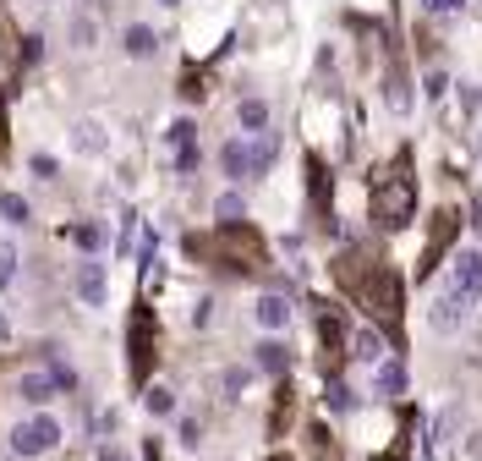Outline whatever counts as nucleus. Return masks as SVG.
I'll return each instance as SVG.
<instances>
[{
  "instance_id": "14",
  "label": "nucleus",
  "mask_w": 482,
  "mask_h": 461,
  "mask_svg": "<svg viewBox=\"0 0 482 461\" xmlns=\"http://www.w3.org/2000/svg\"><path fill=\"white\" fill-rule=\"evenodd\" d=\"M252 318H258L263 329H286V324H291V297H286V291H268V297H258Z\"/></svg>"
},
{
  "instance_id": "28",
  "label": "nucleus",
  "mask_w": 482,
  "mask_h": 461,
  "mask_svg": "<svg viewBox=\"0 0 482 461\" xmlns=\"http://www.w3.org/2000/svg\"><path fill=\"white\" fill-rule=\"evenodd\" d=\"M214 215H220V220H241V215H247V198H241V192L231 187V192L220 198V204H214Z\"/></svg>"
},
{
  "instance_id": "4",
  "label": "nucleus",
  "mask_w": 482,
  "mask_h": 461,
  "mask_svg": "<svg viewBox=\"0 0 482 461\" xmlns=\"http://www.w3.org/2000/svg\"><path fill=\"white\" fill-rule=\"evenodd\" d=\"M154 363H159V318H154L149 302H137L132 318H126V373H132L137 390L154 384Z\"/></svg>"
},
{
  "instance_id": "37",
  "label": "nucleus",
  "mask_w": 482,
  "mask_h": 461,
  "mask_svg": "<svg viewBox=\"0 0 482 461\" xmlns=\"http://www.w3.org/2000/svg\"><path fill=\"white\" fill-rule=\"evenodd\" d=\"M197 439H203V423H197V418H181V445L197 450Z\"/></svg>"
},
{
  "instance_id": "16",
  "label": "nucleus",
  "mask_w": 482,
  "mask_h": 461,
  "mask_svg": "<svg viewBox=\"0 0 482 461\" xmlns=\"http://www.w3.org/2000/svg\"><path fill=\"white\" fill-rule=\"evenodd\" d=\"M351 357L384 363V357H389V336H384V329H357V336H351Z\"/></svg>"
},
{
  "instance_id": "36",
  "label": "nucleus",
  "mask_w": 482,
  "mask_h": 461,
  "mask_svg": "<svg viewBox=\"0 0 482 461\" xmlns=\"http://www.w3.org/2000/svg\"><path fill=\"white\" fill-rule=\"evenodd\" d=\"M209 318H214V297H197V302H192V324L203 329V324H209Z\"/></svg>"
},
{
  "instance_id": "20",
  "label": "nucleus",
  "mask_w": 482,
  "mask_h": 461,
  "mask_svg": "<svg viewBox=\"0 0 482 461\" xmlns=\"http://www.w3.org/2000/svg\"><path fill=\"white\" fill-rule=\"evenodd\" d=\"M384 105H389L395 115L411 110V88H405V72H400V66H389V72H384Z\"/></svg>"
},
{
  "instance_id": "27",
  "label": "nucleus",
  "mask_w": 482,
  "mask_h": 461,
  "mask_svg": "<svg viewBox=\"0 0 482 461\" xmlns=\"http://www.w3.org/2000/svg\"><path fill=\"white\" fill-rule=\"evenodd\" d=\"M83 154H105V138H99V126L94 121H77V138H72Z\"/></svg>"
},
{
  "instance_id": "38",
  "label": "nucleus",
  "mask_w": 482,
  "mask_h": 461,
  "mask_svg": "<svg viewBox=\"0 0 482 461\" xmlns=\"http://www.w3.org/2000/svg\"><path fill=\"white\" fill-rule=\"evenodd\" d=\"M423 6H428L433 17H444V12H460V6H466V0H423Z\"/></svg>"
},
{
  "instance_id": "1",
  "label": "nucleus",
  "mask_w": 482,
  "mask_h": 461,
  "mask_svg": "<svg viewBox=\"0 0 482 461\" xmlns=\"http://www.w3.org/2000/svg\"><path fill=\"white\" fill-rule=\"evenodd\" d=\"M329 275H334V286L346 291L389 341H400V324H405V281H400V270L389 263V253L351 242L346 253H334Z\"/></svg>"
},
{
  "instance_id": "9",
  "label": "nucleus",
  "mask_w": 482,
  "mask_h": 461,
  "mask_svg": "<svg viewBox=\"0 0 482 461\" xmlns=\"http://www.w3.org/2000/svg\"><path fill=\"white\" fill-rule=\"evenodd\" d=\"M72 291H77L88 308H105V302H110V275H105V263H99V258L77 263V275H72Z\"/></svg>"
},
{
  "instance_id": "12",
  "label": "nucleus",
  "mask_w": 482,
  "mask_h": 461,
  "mask_svg": "<svg viewBox=\"0 0 482 461\" xmlns=\"http://www.w3.org/2000/svg\"><path fill=\"white\" fill-rule=\"evenodd\" d=\"M291 418H296V390H291V379H280L274 384V407H268V439H280L291 429Z\"/></svg>"
},
{
  "instance_id": "26",
  "label": "nucleus",
  "mask_w": 482,
  "mask_h": 461,
  "mask_svg": "<svg viewBox=\"0 0 482 461\" xmlns=\"http://www.w3.org/2000/svg\"><path fill=\"white\" fill-rule=\"evenodd\" d=\"M0 215H6V226H28V220H33L28 198H17V192H6V198H0Z\"/></svg>"
},
{
  "instance_id": "43",
  "label": "nucleus",
  "mask_w": 482,
  "mask_h": 461,
  "mask_svg": "<svg viewBox=\"0 0 482 461\" xmlns=\"http://www.w3.org/2000/svg\"><path fill=\"white\" fill-rule=\"evenodd\" d=\"M0 44H12V23H6V12H0Z\"/></svg>"
},
{
  "instance_id": "5",
  "label": "nucleus",
  "mask_w": 482,
  "mask_h": 461,
  "mask_svg": "<svg viewBox=\"0 0 482 461\" xmlns=\"http://www.w3.org/2000/svg\"><path fill=\"white\" fill-rule=\"evenodd\" d=\"M351 357V336H346V313L334 302H318V373L334 379Z\"/></svg>"
},
{
  "instance_id": "3",
  "label": "nucleus",
  "mask_w": 482,
  "mask_h": 461,
  "mask_svg": "<svg viewBox=\"0 0 482 461\" xmlns=\"http://www.w3.org/2000/svg\"><path fill=\"white\" fill-rule=\"evenodd\" d=\"M373 226L378 231H405L417 220V171H411V154L400 149L378 176H373Z\"/></svg>"
},
{
  "instance_id": "8",
  "label": "nucleus",
  "mask_w": 482,
  "mask_h": 461,
  "mask_svg": "<svg viewBox=\"0 0 482 461\" xmlns=\"http://www.w3.org/2000/svg\"><path fill=\"white\" fill-rule=\"evenodd\" d=\"M450 297H455L460 308H477V297H482V253H477V247L455 258V275H450Z\"/></svg>"
},
{
  "instance_id": "15",
  "label": "nucleus",
  "mask_w": 482,
  "mask_h": 461,
  "mask_svg": "<svg viewBox=\"0 0 482 461\" xmlns=\"http://www.w3.org/2000/svg\"><path fill=\"white\" fill-rule=\"evenodd\" d=\"M466 313H471V308H460V302H455V297L444 291V297H439V302L428 308V324L439 329V336H455V329L466 324Z\"/></svg>"
},
{
  "instance_id": "33",
  "label": "nucleus",
  "mask_w": 482,
  "mask_h": 461,
  "mask_svg": "<svg viewBox=\"0 0 482 461\" xmlns=\"http://www.w3.org/2000/svg\"><path fill=\"white\" fill-rule=\"evenodd\" d=\"M17 55H23V66H33V60L44 55V39H39V33H28V39L17 44Z\"/></svg>"
},
{
  "instance_id": "13",
  "label": "nucleus",
  "mask_w": 482,
  "mask_h": 461,
  "mask_svg": "<svg viewBox=\"0 0 482 461\" xmlns=\"http://www.w3.org/2000/svg\"><path fill=\"white\" fill-rule=\"evenodd\" d=\"M17 395H23L28 407H44V401H55V395H60V384H55L50 368H39V373H17Z\"/></svg>"
},
{
  "instance_id": "39",
  "label": "nucleus",
  "mask_w": 482,
  "mask_h": 461,
  "mask_svg": "<svg viewBox=\"0 0 482 461\" xmlns=\"http://www.w3.org/2000/svg\"><path fill=\"white\" fill-rule=\"evenodd\" d=\"M72 39H77V44H94V23H88V17H77V23H72Z\"/></svg>"
},
{
  "instance_id": "40",
  "label": "nucleus",
  "mask_w": 482,
  "mask_h": 461,
  "mask_svg": "<svg viewBox=\"0 0 482 461\" xmlns=\"http://www.w3.org/2000/svg\"><path fill=\"white\" fill-rule=\"evenodd\" d=\"M33 176H44V181H55V160H50V154H39V160H33Z\"/></svg>"
},
{
  "instance_id": "11",
  "label": "nucleus",
  "mask_w": 482,
  "mask_h": 461,
  "mask_svg": "<svg viewBox=\"0 0 482 461\" xmlns=\"http://www.w3.org/2000/svg\"><path fill=\"white\" fill-rule=\"evenodd\" d=\"M307 198H313V215H318V226L329 220V198H334V181H329V171H323V160L313 154L307 160Z\"/></svg>"
},
{
  "instance_id": "31",
  "label": "nucleus",
  "mask_w": 482,
  "mask_h": 461,
  "mask_svg": "<svg viewBox=\"0 0 482 461\" xmlns=\"http://www.w3.org/2000/svg\"><path fill=\"white\" fill-rule=\"evenodd\" d=\"M72 242L94 253V247H105V231H99V226H72Z\"/></svg>"
},
{
  "instance_id": "46",
  "label": "nucleus",
  "mask_w": 482,
  "mask_h": 461,
  "mask_svg": "<svg viewBox=\"0 0 482 461\" xmlns=\"http://www.w3.org/2000/svg\"><path fill=\"white\" fill-rule=\"evenodd\" d=\"M477 154H482V138H477Z\"/></svg>"
},
{
  "instance_id": "7",
  "label": "nucleus",
  "mask_w": 482,
  "mask_h": 461,
  "mask_svg": "<svg viewBox=\"0 0 482 461\" xmlns=\"http://www.w3.org/2000/svg\"><path fill=\"white\" fill-rule=\"evenodd\" d=\"M55 445H60V423L50 412H39V418H28V423L12 429V450L17 456H50Z\"/></svg>"
},
{
  "instance_id": "41",
  "label": "nucleus",
  "mask_w": 482,
  "mask_h": 461,
  "mask_svg": "<svg viewBox=\"0 0 482 461\" xmlns=\"http://www.w3.org/2000/svg\"><path fill=\"white\" fill-rule=\"evenodd\" d=\"M471 231H482V192H471V220H466Z\"/></svg>"
},
{
  "instance_id": "21",
  "label": "nucleus",
  "mask_w": 482,
  "mask_h": 461,
  "mask_svg": "<svg viewBox=\"0 0 482 461\" xmlns=\"http://www.w3.org/2000/svg\"><path fill=\"white\" fill-rule=\"evenodd\" d=\"M323 407H329V412H351V407H357V390L340 379V373L323 379Z\"/></svg>"
},
{
  "instance_id": "6",
  "label": "nucleus",
  "mask_w": 482,
  "mask_h": 461,
  "mask_svg": "<svg viewBox=\"0 0 482 461\" xmlns=\"http://www.w3.org/2000/svg\"><path fill=\"white\" fill-rule=\"evenodd\" d=\"M455 236H460V209H433V220H428V242H423V258H417V281H428L439 263H444V253L455 247Z\"/></svg>"
},
{
  "instance_id": "32",
  "label": "nucleus",
  "mask_w": 482,
  "mask_h": 461,
  "mask_svg": "<svg viewBox=\"0 0 482 461\" xmlns=\"http://www.w3.org/2000/svg\"><path fill=\"white\" fill-rule=\"evenodd\" d=\"M12 149V115H6V88H0V160Z\"/></svg>"
},
{
  "instance_id": "45",
  "label": "nucleus",
  "mask_w": 482,
  "mask_h": 461,
  "mask_svg": "<svg viewBox=\"0 0 482 461\" xmlns=\"http://www.w3.org/2000/svg\"><path fill=\"white\" fill-rule=\"evenodd\" d=\"M159 6H181V0H159Z\"/></svg>"
},
{
  "instance_id": "24",
  "label": "nucleus",
  "mask_w": 482,
  "mask_h": 461,
  "mask_svg": "<svg viewBox=\"0 0 482 461\" xmlns=\"http://www.w3.org/2000/svg\"><path fill=\"white\" fill-rule=\"evenodd\" d=\"M143 407H149L154 418H170V412H176V390H165V384H143Z\"/></svg>"
},
{
  "instance_id": "2",
  "label": "nucleus",
  "mask_w": 482,
  "mask_h": 461,
  "mask_svg": "<svg viewBox=\"0 0 482 461\" xmlns=\"http://www.w3.org/2000/svg\"><path fill=\"white\" fill-rule=\"evenodd\" d=\"M181 247H186V258L214 263V270H231V275H258L263 263H268V242L247 220H220L214 231H203V236L192 231Z\"/></svg>"
},
{
  "instance_id": "44",
  "label": "nucleus",
  "mask_w": 482,
  "mask_h": 461,
  "mask_svg": "<svg viewBox=\"0 0 482 461\" xmlns=\"http://www.w3.org/2000/svg\"><path fill=\"white\" fill-rule=\"evenodd\" d=\"M268 461H296V456H268Z\"/></svg>"
},
{
  "instance_id": "29",
  "label": "nucleus",
  "mask_w": 482,
  "mask_h": 461,
  "mask_svg": "<svg viewBox=\"0 0 482 461\" xmlns=\"http://www.w3.org/2000/svg\"><path fill=\"white\" fill-rule=\"evenodd\" d=\"M247 384H252V368H225V395H231V401H241Z\"/></svg>"
},
{
  "instance_id": "22",
  "label": "nucleus",
  "mask_w": 482,
  "mask_h": 461,
  "mask_svg": "<svg viewBox=\"0 0 482 461\" xmlns=\"http://www.w3.org/2000/svg\"><path fill=\"white\" fill-rule=\"evenodd\" d=\"M154 50H159V33H154V28H143V23H132V28H126V55L149 60Z\"/></svg>"
},
{
  "instance_id": "19",
  "label": "nucleus",
  "mask_w": 482,
  "mask_h": 461,
  "mask_svg": "<svg viewBox=\"0 0 482 461\" xmlns=\"http://www.w3.org/2000/svg\"><path fill=\"white\" fill-rule=\"evenodd\" d=\"M373 390H378V395H400V390H405V363H400V357L373 363Z\"/></svg>"
},
{
  "instance_id": "30",
  "label": "nucleus",
  "mask_w": 482,
  "mask_h": 461,
  "mask_svg": "<svg viewBox=\"0 0 482 461\" xmlns=\"http://www.w3.org/2000/svg\"><path fill=\"white\" fill-rule=\"evenodd\" d=\"M12 281H17V247L0 242V286H12Z\"/></svg>"
},
{
  "instance_id": "34",
  "label": "nucleus",
  "mask_w": 482,
  "mask_h": 461,
  "mask_svg": "<svg viewBox=\"0 0 482 461\" xmlns=\"http://www.w3.org/2000/svg\"><path fill=\"white\" fill-rule=\"evenodd\" d=\"M477 110H482V88L460 83V115H477Z\"/></svg>"
},
{
  "instance_id": "10",
  "label": "nucleus",
  "mask_w": 482,
  "mask_h": 461,
  "mask_svg": "<svg viewBox=\"0 0 482 461\" xmlns=\"http://www.w3.org/2000/svg\"><path fill=\"white\" fill-rule=\"evenodd\" d=\"M165 138H170V149H176V171H181V176H192V171L203 165V149H197V126H192V121H176V126L165 132Z\"/></svg>"
},
{
  "instance_id": "23",
  "label": "nucleus",
  "mask_w": 482,
  "mask_h": 461,
  "mask_svg": "<svg viewBox=\"0 0 482 461\" xmlns=\"http://www.w3.org/2000/svg\"><path fill=\"white\" fill-rule=\"evenodd\" d=\"M307 445H313V461H340V439L323 423H307Z\"/></svg>"
},
{
  "instance_id": "25",
  "label": "nucleus",
  "mask_w": 482,
  "mask_h": 461,
  "mask_svg": "<svg viewBox=\"0 0 482 461\" xmlns=\"http://www.w3.org/2000/svg\"><path fill=\"white\" fill-rule=\"evenodd\" d=\"M236 121H241L247 132H263V126H268V105H263V99H241V105H236Z\"/></svg>"
},
{
  "instance_id": "35",
  "label": "nucleus",
  "mask_w": 482,
  "mask_h": 461,
  "mask_svg": "<svg viewBox=\"0 0 482 461\" xmlns=\"http://www.w3.org/2000/svg\"><path fill=\"white\" fill-rule=\"evenodd\" d=\"M423 94H428V99H444V94H450L444 72H428V78H423Z\"/></svg>"
},
{
  "instance_id": "17",
  "label": "nucleus",
  "mask_w": 482,
  "mask_h": 461,
  "mask_svg": "<svg viewBox=\"0 0 482 461\" xmlns=\"http://www.w3.org/2000/svg\"><path fill=\"white\" fill-rule=\"evenodd\" d=\"M252 363H258L263 373H274V379H286V373H291V346H286V341H263Z\"/></svg>"
},
{
  "instance_id": "18",
  "label": "nucleus",
  "mask_w": 482,
  "mask_h": 461,
  "mask_svg": "<svg viewBox=\"0 0 482 461\" xmlns=\"http://www.w3.org/2000/svg\"><path fill=\"white\" fill-rule=\"evenodd\" d=\"M220 165H225V176H231V181H241V176H252V143H241V138H231V143L220 149Z\"/></svg>"
},
{
  "instance_id": "42",
  "label": "nucleus",
  "mask_w": 482,
  "mask_h": 461,
  "mask_svg": "<svg viewBox=\"0 0 482 461\" xmlns=\"http://www.w3.org/2000/svg\"><path fill=\"white\" fill-rule=\"evenodd\" d=\"M99 461H132V456H126L121 445H99Z\"/></svg>"
}]
</instances>
